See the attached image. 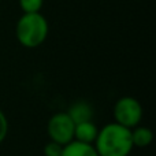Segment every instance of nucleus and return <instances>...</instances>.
Wrapping results in <instances>:
<instances>
[{
    "mask_svg": "<svg viewBox=\"0 0 156 156\" xmlns=\"http://www.w3.org/2000/svg\"><path fill=\"white\" fill-rule=\"evenodd\" d=\"M130 130L116 122L101 127L93 143L99 156H129L134 148Z\"/></svg>",
    "mask_w": 156,
    "mask_h": 156,
    "instance_id": "nucleus-1",
    "label": "nucleus"
},
{
    "mask_svg": "<svg viewBox=\"0 0 156 156\" xmlns=\"http://www.w3.org/2000/svg\"><path fill=\"white\" fill-rule=\"evenodd\" d=\"M49 25L41 12L22 14L15 26V34L19 44L25 48H37L48 37Z\"/></svg>",
    "mask_w": 156,
    "mask_h": 156,
    "instance_id": "nucleus-2",
    "label": "nucleus"
},
{
    "mask_svg": "<svg viewBox=\"0 0 156 156\" xmlns=\"http://www.w3.org/2000/svg\"><path fill=\"white\" fill-rule=\"evenodd\" d=\"M114 118L115 122L127 129H133L140 125L143 119V107L134 97H121L114 105Z\"/></svg>",
    "mask_w": 156,
    "mask_h": 156,
    "instance_id": "nucleus-3",
    "label": "nucleus"
},
{
    "mask_svg": "<svg viewBox=\"0 0 156 156\" xmlns=\"http://www.w3.org/2000/svg\"><path fill=\"white\" fill-rule=\"evenodd\" d=\"M74 127L76 123L71 121L67 112H56L49 118L47 125V133L49 140L65 147L74 140Z\"/></svg>",
    "mask_w": 156,
    "mask_h": 156,
    "instance_id": "nucleus-4",
    "label": "nucleus"
},
{
    "mask_svg": "<svg viewBox=\"0 0 156 156\" xmlns=\"http://www.w3.org/2000/svg\"><path fill=\"white\" fill-rule=\"evenodd\" d=\"M97 133H99V129L92 121L81 122L74 127V140L85 144H93L97 137Z\"/></svg>",
    "mask_w": 156,
    "mask_h": 156,
    "instance_id": "nucleus-5",
    "label": "nucleus"
},
{
    "mask_svg": "<svg viewBox=\"0 0 156 156\" xmlns=\"http://www.w3.org/2000/svg\"><path fill=\"white\" fill-rule=\"evenodd\" d=\"M67 115L71 118V121L74 123H81V122H86V121H92L93 116V108L90 107V104H88L86 101L78 100V101L73 103L70 105L67 111Z\"/></svg>",
    "mask_w": 156,
    "mask_h": 156,
    "instance_id": "nucleus-6",
    "label": "nucleus"
},
{
    "mask_svg": "<svg viewBox=\"0 0 156 156\" xmlns=\"http://www.w3.org/2000/svg\"><path fill=\"white\" fill-rule=\"evenodd\" d=\"M60 156H99V154L93 144H85L73 140L63 147Z\"/></svg>",
    "mask_w": 156,
    "mask_h": 156,
    "instance_id": "nucleus-7",
    "label": "nucleus"
},
{
    "mask_svg": "<svg viewBox=\"0 0 156 156\" xmlns=\"http://www.w3.org/2000/svg\"><path fill=\"white\" fill-rule=\"evenodd\" d=\"M132 143L133 147H137V148H145L154 140V133L149 127L147 126H140L137 125L136 127H133L132 130Z\"/></svg>",
    "mask_w": 156,
    "mask_h": 156,
    "instance_id": "nucleus-8",
    "label": "nucleus"
},
{
    "mask_svg": "<svg viewBox=\"0 0 156 156\" xmlns=\"http://www.w3.org/2000/svg\"><path fill=\"white\" fill-rule=\"evenodd\" d=\"M44 5V0H19V7L22 12H40Z\"/></svg>",
    "mask_w": 156,
    "mask_h": 156,
    "instance_id": "nucleus-9",
    "label": "nucleus"
},
{
    "mask_svg": "<svg viewBox=\"0 0 156 156\" xmlns=\"http://www.w3.org/2000/svg\"><path fill=\"white\" fill-rule=\"evenodd\" d=\"M62 149L63 145L49 140V143L45 144V147H44V156H60L62 155Z\"/></svg>",
    "mask_w": 156,
    "mask_h": 156,
    "instance_id": "nucleus-10",
    "label": "nucleus"
},
{
    "mask_svg": "<svg viewBox=\"0 0 156 156\" xmlns=\"http://www.w3.org/2000/svg\"><path fill=\"white\" fill-rule=\"evenodd\" d=\"M7 133H8V121H7V116L4 115L2 110H0V143L4 141V138L7 137Z\"/></svg>",
    "mask_w": 156,
    "mask_h": 156,
    "instance_id": "nucleus-11",
    "label": "nucleus"
}]
</instances>
